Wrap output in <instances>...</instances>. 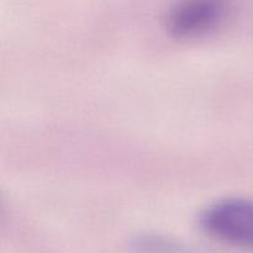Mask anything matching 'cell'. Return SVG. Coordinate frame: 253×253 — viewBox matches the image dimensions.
I'll list each match as a JSON object with an SVG mask.
<instances>
[{
  "label": "cell",
  "mask_w": 253,
  "mask_h": 253,
  "mask_svg": "<svg viewBox=\"0 0 253 253\" xmlns=\"http://www.w3.org/2000/svg\"><path fill=\"white\" fill-rule=\"evenodd\" d=\"M210 235L235 246L253 249V202L230 198L210 205L202 216Z\"/></svg>",
  "instance_id": "6da1fadb"
},
{
  "label": "cell",
  "mask_w": 253,
  "mask_h": 253,
  "mask_svg": "<svg viewBox=\"0 0 253 253\" xmlns=\"http://www.w3.org/2000/svg\"><path fill=\"white\" fill-rule=\"evenodd\" d=\"M226 15V0H179L168 15V30L178 39H197L214 31Z\"/></svg>",
  "instance_id": "7a4b0ae2"
}]
</instances>
